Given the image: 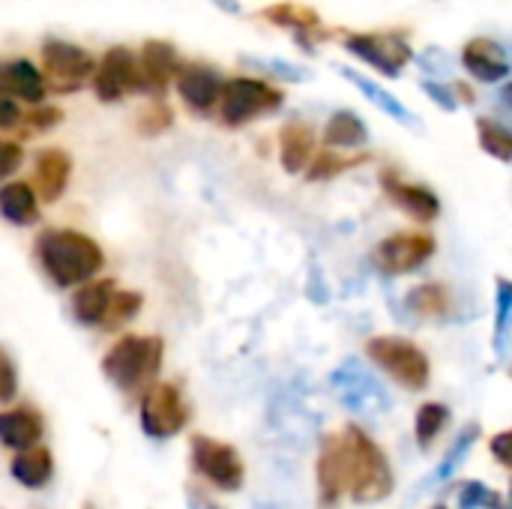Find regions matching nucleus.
Wrapping results in <instances>:
<instances>
[{"mask_svg": "<svg viewBox=\"0 0 512 509\" xmlns=\"http://www.w3.org/2000/svg\"><path fill=\"white\" fill-rule=\"evenodd\" d=\"M477 438H480V426L477 423H468L459 435H456V441L450 444V450H447V456L441 459V465L420 483V486H414V492H411V498H423V492H429V489H435V486H444V483H450V477L465 465V459H468V453H471V447L477 444Z\"/></svg>", "mask_w": 512, "mask_h": 509, "instance_id": "obj_21", "label": "nucleus"}, {"mask_svg": "<svg viewBox=\"0 0 512 509\" xmlns=\"http://www.w3.org/2000/svg\"><path fill=\"white\" fill-rule=\"evenodd\" d=\"M171 123H174V111L162 102V99H150L141 111H138V117H135V129L141 132V135H162V132H168L171 129Z\"/></svg>", "mask_w": 512, "mask_h": 509, "instance_id": "obj_34", "label": "nucleus"}, {"mask_svg": "<svg viewBox=\"0 0 512 509\" xmlns=\"http://www.w3.org/2000/svg\"><path fill=\"white\" fill-rule=\"evenodd\" d=\"M462 63L483 84H498V81H507V75H510L507 48L501 42L489 39V36H474L462 48Z\"/></svg>", "mask_w": 512, "mask_h": 509, "instance_id": "obj_15", "label": "nucleus"}, {"mask_svg": "<svg viewBox=\"0 0 512 509\" xmlns=\"http://www.w3.org/2000/svg\"><path fill=\"white\" fill-rule=\"evenodd\" d=\"M24 162V150L15 141H0V180H9Z\"/></svg>", "mask_w": 512, "mask_h": 509, "instance_id": "obj_38", "label": "nucleus"}, {"mask_svg": "<svg viewBox=\"0 0 512 509\" xmlns=\"http://www.w3.org/2000/svg\"><path fill=\"white\" fill-rule=\"evenodd\" d=\"M174 84H177V93H180V99L186 102V108H192V111H198V114L210 111V108L219 102L222 78H219V72L210 69V66L186 63V66L177 69Z\"/></svg>", "mask_w": 512, "mask_h": 509, "instance_id": "obj_16", "label": "nucleus"}, {"mask_svg": "<svg viewBox=\"0 0 512 509\" xmlns=\"http://www.w3.org/2000/svg\"><path fill=\"white\" fill-rule=\"evenodd\" d=\"M219 9H225V12H231V15H237L240 12V3L237 0H213Z\"/></svg>", "mask_w": 512, "mask_h": 509, "instance_id": "obj_44", "label": "nucleus"}, {"mask_svg": "<svg viewBox=\"0 0 512 509\" xmlns=\"http://www.w3.org/2000/svg\"><path fill=\"white\" fill-rule=\"evenodd\" d=\"M36 258L57 288L90 282L105 267L99 243L72 228H45L36 240Z\"/></svg>", "mask_w": 512, "mask_h": 509, "instance_id": "obj_1", "label": "nucleus"}, {"mask_svg": "<svg viewBox=\"0 0 512 509\" xmlns=\"http://www.w3.org/2000/svg\"><path fill=\"white\" fill-rule=\"evenodd\" d=\"M42 417L33 408H12L0 414V444L6 450H27L42 441Z\"/></svg>", "mask_w": 512, "mask_h": 509, "instance_id": "obj_20", "label": "nucleus"}, {"mask_svg": "<svg viewBox=\"0 0 512 509\" xmlns=\"http://www.w3.org/2000/svg\"><path fill=\"white\" fill-rule=\"evenodd\" d=\"M69 177H72V159H69L66 150L45 147V150L36 153V180H33V189H36V198L39 201H57L66 192Z\"/></svg>", "mask_w": 512, "mask_h": 509, "instance_id": "obj_18", "label": "nucleus"}, {"mask_svg": "<svg viewBox=\"0 0 512 509\" xmlns=\"http://www.w3.org/2000/svg\"><path fill=\"white\" fill-rule=\"evenodd\" d=\"M369 144V129L354 111H336L324 126V147L333 150H360Z\"/></svg>", "mask_w": 512, "mask_h": 509, "instance_id": "obj_26", "label": "nucleus"}, {"mask_svg": "<svg viewBox=\"0 0 512 509\" xmlns=\"http://www.w3.org/2000/svg\"><path fill=\"white\" fill-rule=\"evenodd\" d=\"M60 117H63V111L60 108H54V105H36L30 114H27V123H30V129L33 132H45V129H51V126H57L60 123Z\"/></svg>", "mask_w": 512, "mask_h": 509, "instance_id": "obj_39", "label": "nucleus"}, {"mask_svg": "<svg viewBox=\"0 0 512 509\" xmlns=\"http://www.w3.org/2000/svg\"><path fill=\"white\" fill-rule=\"evenodd\" d=\"M45 78L30 60H0V96L39 105L45 99Z\"/></svg>", "mask_w": 512, "mask_h": 509, "instance_id": "obj_19", "label": "nucleus"}, {"mask_svg": "<svg viewBox=\"0 0 512 509\" xmlns=\"http://www.w3.org/2000/svg\"><path fill=\"white\" fill-rule=\"evenodd\" d=\"M363 162H369L366 153H360V156H345V150L324 147L318 156L309 159L306 177H309L312 183H318V180H333V177H339L342 171H351V168H357V165H363Z\"/></svg>", "mask_w": 512, "mask_h": 509, "instance_id": "obj_29", "label": "nucleus"}, {"mask_svg": "<svg viewBox=\"0 0 512 509\" xmlns=\"http://www.w3.org/2000/svg\"><path fill=\"white\" fill-rule=\"evenodd\" d=\"M78 291L72 294V318L81 324V327H99L102 315H105V306L114 294V282L111 279H102V282H81L75 285Z\"/></svg>", "mask_w": 512, "mask_h": 509, "instance_id": "obj_23", "label": "nucleus"}, {"mask_svg": "<svg viewBox=\"0 0 512 509\" xmlns=\"http://www.w3.org/2000/svg\"><path fill=\"white\" fill-rule=\"evenodd\" d=\"M42 69H45V87L51 84V90L57 93H75L78 87H84L96 69L93 57L72 42L63 39H45L42 45Z\"/></svg>", "mask_w": 512, "mask_h": 509, "instance_id": "obj_8", "label": "nucleus"}, {"mask_svg": "<svg viewBox=\"0 0 512 509\" xmlns=\"http://www.w3.org/2000/svg\"><path fill=\"white\" fill-rule=\"evenodd\" d=\"M348 492V450L342 435H324L318 453V507L336 509Z\"/></svg>", "mask_w": 512, "mask_h": 509, "instance_id": "obj_13", "label": "nucleus"}, {"mask_svg": "<svg viewBox=\"0 0 512 509\" xmlns=\"http://www.w3.org/2000/svg\"><path fill=\"white\" fill-rule=\"evenodd\" d=\"M435 255V237L423 231H399L378 243L375 264L387 276H405L420 270Z\"/></svg>", "mask_w": 512, "mask_h": 509, "instance_id": "obj_10", "label": "nucleus"}, {"mask_svg": "<svg viewBox=\"0 0 512 509\" xmlns=\"http://www.w3.org/2000/svg\"><path fill=\"white\" fill-rule=\"evenodd\" d=\"M84 509H96V507H93V504H84Z\"/></svg>", "mask_w": 512, "mask_h": 509, "instance_id": "obj_46", "label": "nucleus"}, {"mask_svg": "<svg viewBox=\"0 0 512 509\" xmlns=\"http://www.w3.org/2000/svg\"><path fill=\"white\" fill-rule=\"evenodd\" d=\"M477 135H480V147L501 159V162H510L512 159V135L510 129L498 120H489V117H480L477 120Z\"/></svg>", "mask_w": 512, "mask_h": 509, "instance_id": "obj_33", "label": "nucleus"}, {"mask_svg": "<svg viewBox=\"0 0 512 509\" xmlns=\"http://www.w3.org/2000/svg\"><path fill=\"white\" fill-rule=\"evenodd\" d=\"M180 63H177V48L165 39H150L144 42L141 48V57H138V75H141V90L147 93H162L174 75H177Z\"/></svg>", "mask_w": 512, "mask_h": 509, "instance_id": "obj_17", "label": "nucleus"}, {"mask_svg": "<svg viewBox=\"0 0 512 509\" xmlns=\"http://www.w3.org/2000/svg\"><path fill=\"white\" fill-rule=\"evenodd\" d=\"M315 156V132L306 123H285L279 129V162L288 174L306 171L309 159Z\"/></svg>", "mask_w": 512, "mask_h": 509, "instance_id": "obj_22", "label": "nucleus"}, {"mask_svg": "<svg viewBox=\"0 0 512 509\" xmlns=\"http://www.w3.org/2000/svg\"><path fill=\"white\" fill-rule=\"evenodd\" d=\"M450 417H453V414H450V408H447V405H441V402H426V405H420L417 420H414L417 444H420L423 450H429V447L435 444V438L447 429Z\"/></svg>", "mask_w": 512, "mask_h": 509, "instance_id": "obj_31", "label": "nucleus"}, {"mask_svg": "<svg viewBox=\"0 0 512 509\" xmlns=\"http://www.w3.org/2000/svg\"><path fill=\"white\" fill-rule=\"evenodd\" d=\"M512 312V288L507 279H498V327H495V351L507 354V330H510Z\"/></svg>", "mask_w": 512, "mask_h": 509, "instance_id": "obj_36", "label": "nucleus"}, {"mask_svg": "<svg viewBox=\"0 0 512 509\" xmlns=\"http://www.w3.org/2000/svg\"><path fill=\"white\" fill-rule=\"evenodd\" d=\"M18 120H21V108L15 105V99L0 96V129H12L18 126Z\"/></svg>", "mask_w": 512, "mask_h": 509, "instance_id": "obj_42", "label": "nucleus"}, {"mask_svg": "<svg viewBox=\"0 0 512 509\" xmlns=\"http://www.w3.org/2000/svg\"><path fill=\"white\" fill-rule=\"evenodd\" d=\"M345 450H348V492L354 504L369 507L381 504L393 495V468L384 450L360 429V426H345L342 432Z\"/></svg>", "mask_w": 512, "mask_h": 509, "instance_id": "obj_2", "label": "nucleus"}, {"mask_svg": "<svg viewBox=\"0 0 512 509\" xmlns=\"http://www.w3.org/2000/svg\"><path fill=\"white\" fill-rule=\"evenodd\" d=\"M162 354L159 336H123L102 357V375L123 393L147 390L162 369Z\"/></svg>", "mask_w": 512, "mask_h": 509, "instance_id": "obj_3", "label": "nucleus"}, {"mask_svg": "<svg viewBox=\"0 0 512 509\" xmlns=\"http://www.w3.org/2000/svg\"><path fill=\"white\" fill-rule=\"evenodd\" d=\"M333 390L339 393V402L351 411V414H360V417H378L390 408V399L384 393V387L357 363V360H348L342 363L333 378H330Z\"/></svg>", "mask_w": 512, "mask_h": 509, "instance_id": "obj_9", "label": "nucleus"}, {"mask_svg": "<svg viewBox=\"0 0 512 509\" xmlns=\"http://www.w3.org/2000/svg\"><path fill=\"white\" fill-rule=\"evenodd\" d=\"M432 509H447V504H435V507Z\"/></svg>", "mask_w": 512, "mask_h": 509, "instance_id": "obj_45", "label": "nucleus"}, {"mask_svg": "<svg viewBox=\"0 0 512 509\" xmlns=\"http://www.w3.org/2000/svg\"><path fill=\"white\" fill-rule=\"evenodd\" d=\"M489 450H492V456L498 459V465H501V468H510L512 465V432H501V435H495V438L489 441Z\"/></svg>", "mask_w": 512, "mask_h": 509, "instance_id": "obj_40", "label": "nucleus"}, {"mask_svg": "<svg viewBox=\"0 0 512 509\" xmlns=\"http://www.w3.org/2000/svg\"><path fill=\"white\" fill-rule=\"evenodd\" d=\"M0 216L12 225H33L39 222V198L36 189L24 180L0 186Z\"/></svg>", "mask_w": 512, "mask_h": 509, "instance_id": "obj_25", "label": "nucleus"}, {"mask_svg": "<svg viewBox=\"0 0 512 509\" xmlns=\"http://www.w3.org/2000/svg\"><path fill=\"white\" fill-rule=\"evenodd\" d=\"M261 18L279 24V27H288L294 33H315L321 30V18L315 9L303 6V3H276V6H267L261 12Z\"/></svg>", "mask_w": 512, "mask_h": 509, "instance_id": "obj_28", "label": "nucleus"}, {"mask_svg": "<svg viewBox=\"0 0 512 509\" xmlns=\"http://www.w3.org/2000/svg\"><path fill=\"white\" fill-rule=\"evenodd\" d=\"M282 99H285L282 90H276L273 84L261 78H231V81H222L216 105H219L222 123L237 129L261 114L282 108Z\"/></svg>", "mask_w": 512, "mask_h": 509, "instance_id": "obj_5", "label": "nucleus"}, {"mask_svg": "<svg viewBox=\"0 0 512 509\" xmlns=\"http://www.w3.org/2000/svg\"><path fill=\"white\" fill-rule=\"evenodd\" d=\"M345 48L357 60L369 63L372 69H378L390 78H396L414 57V51L408 48V42L399 33H351L345 39Z\"/></svg>", "mask_w": 512, "mask_h": 509, "instance_id": "obj_11", "label": "nucleus"}, {"mask_svg": "<svg viewBox=\"0 0 512 509\" xmlns=\"http://www.w3.org/2000/svg\"><path fill=\"white\" fill-rule=\"evenodd\" d=\"M189 453H192V468H195L207 483H213V486L222 489V492H240V489H243L246 468H243L240 453H237L231 444L216 441V438H210V435H192Z\"/></svg>", "mask_w": 512, "mask_h": 509, "instance_id": "obj_6", "label": "nucleus"}, {"mask_svg": "<svg viewBox=\"0 0 512 509\" xmlns=\"http://www.w3.org/2000/svg\"><path fill=\"white\" fill-rule=\"evenodd\" d=\"M381 189L384 195L402 210L408 213L411 219L417 222H435L441 216V201L438 195L429 189V186H420V183H408L405 177H399L393 168H387L381 174Z\"/></svg>", "mask_w": 512, "mask_h": 509, "instance_id": "obj_14", "label": "nucleus"}, {"mask_svg": "<svg viewBox=\"0 0 512 509\" xmlns=\"http://www.w3.org/2000/svg\"><path fill=\"white\" fill-rule=\"evenodd\" d=\"M366 354L384 375H390L399 387L411 393L426 390L432 381V363L426 351L405 336H375L369 339Z\"/></svg>", "mask_w": 512, "mask_h": 509, "instance_id": "obj_4", "label": "nucleus"}, {"mask_svg": "<svg viewBox=\"0 0 512 509\" xmlns=\"http://www.w3.org/2000/svg\"><path fill=\"white\" fill-rule=\"evenodd\" d=\"M186 507L189 509H225L219 507L207 492H201L198 486H186Z\"/></svg>", "mask_w": 512, "mask_h": 509, "instance_id": "obj_43", "label": "nucleus"}, {"mask_svg": "<svg viewBox=\"0 0 512 509\" xmlns=\"http://www.w3.org/2000/svg\"><path fill=\"white\" fill-rule=\"evenodd\" d=\"M18 393V372H15V363L12 357L0 348V402H12Z\"/></svg>", "mask_w": 512, "mask_h": 509, "instance_id": "obj_37", "label": "nucleus"}, {"mask_svg": "<svg viewBox=\"0 0 512 509\" xmlns=\"http://www.w3.org/2000/svg\"><path fill=\"white\" fill-rule=\"evenodd\" d=\"M423 90H426V93H429V96H432L444 111H456V105H459V102H456V96H453V90H450V87H438L435 81H426V84H423Z\"/></svg>", "mask_w": 512, "mask_h": 509, "instance_id": "obj_41", "label": "nucleus"}, {"mask_svg": "<svg viewBox=\"0 0 512 509\" xmlns=\"http://www.w3.org/2000/svg\"><path fill=\"white\" fill-rule=\"evenodd\" d=\"M459 509H510L504 495L489 489L480 480H471L459 489Z\"/></svg>", "mask_w": 512, "mask_h": 509, "instance_id": "obj_35", "label": "nucleus"}, {"mask_svg": "<svg viewBox=\"0 0 512 509\" xmlns=\"http://www.w3.org/2000/svg\"><path fill=\"white\" fill-rule=\"evenodd\" d=\"M339 72L360 90V93H366L369 96V102L372 105H378L387 117H393V120H399V123H405V126H411L414 123V114L393 96V93H387L381 84H375V81H369L366 75H360V72H354V69H348V66H339Z\"/></svg>", "mask_w": 512, "mask_h": 509, "instance_id": "obj_27", "label": "nucleus"}, {"mask_svg": "<svg viewBox=\"0 0 512 509\" xmlns=\"http://www.w3.org/2000/svg\"><path fill=\"white\" fill-rule=\"evenodd\" d=\"M90 78H93V90L102 102H120L126 93L141 90L138 57L126 45L108 48Z\"/></svg>", "mask_w": 512, "mask_h": 509, "instance_id": "obj_12", "label": "nucleus"}, {"mask_svg": "<svg viewBox=\"0 0 512 509\" xmlns=\"http://www.w3.org/2000/svg\"><path fill=\"white\" fill-rule=\"evenodd\" d=\"M189 423V405L183 399V393L174 387V384H165V381H153L147 390H144V399H141V429L147 438H156V441H165V438H174L177 432H183Z\"/></svg>", "mask_w": 512, "mask_h": 509, "instance_id": "obj_7", "label": "nucleus"}, {"mask_svg": "<svg viewBox=\"0 0 512 509\" xmlns=\"http://www.w3.org/2000/svg\"><path fill=\"white\" fill-rule=\"evenodd\" d=\"M15 483H21L24 489H45L54 477V459H51V450L48 447H27V450H18V456L12 459L9 465Z\"/></svg>", "mask_w": 512, "mask_h": 509, "instance_id": "obj_24", "label": "nucleus"}, {"mask_svg": "<svg viewBox=\"0 0 512 509\" xmlns=\"http://www.w3.org/2000/svg\"><path fill=\"white\" fill-rule=\"evenodd\" d=\"M141 306H144V297H141L138 291H117V288H114V294H111V300H108V306H105V315H102L99 327L117 330V327L129 324V321L141 312Z\"/></svg>", "mask_w": 512, "mask_h": 509, "instance_id": "obj_32", "label": "nucleus"}, {"mask_svg": "<svg viewBox=\"0 0 512 509\" xmlns=\"http://www.w3.org/2000/svg\"><path fill=\"white\" fill-rule=\"evenodd\" d=\"M405 306L420 318H444L450 312V291L444 285H420L408 294Z\"/></svg>", "mask_w": 512, "mask_h": 509, "instance_id": "obj_30", "label": "nucleus"}]
</instances>
